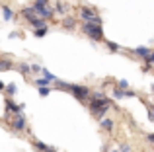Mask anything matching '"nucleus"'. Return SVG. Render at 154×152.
<instances>
[{
	"instance_id": "1",
	"label": "nucleus",
	"mask_w": 154,
	"mask_h": 152,
	"mask_svg": "<svg viewBox=\"0 0 154 152\" xmlns=\"http://www.w3.org/2000/svg\"><path fill=\"white\" fill-rule=\"evenodd\" d=\"M109 105H111V102H109L107 98H94L92 96V103H90V111L92 115H96V119H103V115L107 113Z\"/></svg>"
},
{
	"instance_id": "2",
	"label": "nucleus",
	"mask_w": 154,
	"mask_h": 152,
	"mask_svg": "<svg viewBox=\"0 0 154 152\" xmlns=\"http://www.w3.org/2000/svg\"><path fill=\"white\" fill-rule=\"evenodd\" d=\"M82 31H84V33H86L90 39H96V41H103V29H102V26H96V23L84 22V23H82Z\"/></svg>"
},
{
	"instance_id": "3",
	"label": "nucleus",
	"mask_w": 154,
	"mask_h": 152,
	"mask_svg": "<svg viewBox=\"0 0 154 152\" xmlns=\"http://www.w3.org/2000/svg\"><path fill=\"white\" fill-rule=\"evenodd\" d=\"M80 20L90 22V23H96V26H102V18L98 16L96 8H90V6H82V8H80Z\"/></svg>"
},
{
	"instance_id": "4",
	"label": "nucleus",
	"mask_w": 154,
	"mask_h": 152,
	"mask_svg": "<svg viewBox=\"0 0 154 152\" xmlns=\"http://www.w3.org/2000/svg\"><path fill=\"white\" fill-rule=\"evenodd\" d=\"M70 94L74 96L76 99H80V102H86L88 98H90V90H88V86H78V84H72V90Z\"/></svg>"
},
{
	"instance_id": "5",
	"label": "nucleus",
	"mask_w": 154,
	"mask_h": 152,
	"mask_svg": "<svg viewBox=\"0 0 154 152\" xmlns=\"http://www.w3.org/2000/svg\"><path fill=\"white\" fill-rule=\"evenodd\" d=\"M33 10L37 12V16H39V18H43V20H49V18H53V14H55L49 4H47V6H39V8L33 6Z\"/></svg>"
},
{
	"instance_id": "6",
	"label": "nucleus",
	"mask_w": 154,
	"mask_h": 152,
	"mask_svg": "<svg viewBox=\"0 0 154 152\" xmlns=\"http://www.w3.org/2000/svg\"><path fill=\"white\" fill-rule=\"evenodd\" d=\"M12 127H14V131H23L26 129V117H23L22 113H18L16 119L12 121Z\"/></svg>"
},
{
	"instance_id": "7",
	"label": "nucleus",
	"mask_w": 154,
	"mask_h": 152,
	"mask_svg": "<svg viewBox=\"0 0 154 152\" xmlns=\"http://www.w3.org/2000/svg\"><path fill=\"white\" fill-rule=\"evenodd\" d=\"M22 109H23V105H18V103H14L12 99H6V113L12 111V113L18 115V113H22Z\"/></svg>"
},
{
	"instance_id": "8",
	"label": "nucleus",
	"mask_w": 154,
	"mask_h": 152,
	"mask_svg": "<svg viewBox=\"0 0 154 152\" xmlns=\"http://www.w3.org/2000/svg\"><path fill=\"white\" fill-rule=\"evenodd\" d=\"M33 148H37V150H41V152H57V148H53V146L45 144V142H41V141H35L33 142Z\"/></svg>"
},
{
	"instance_id": "9",
	"label": "nucleus",
	"mask_w": 154,
	"mask_h": 152,
	"mask_svg": "<svg viewBox=\"0 0 154 152\" xmlns=\"http://www.w3.org/2000/svg\"><path fill=\"white\" fill-rule=\"evenodd\" d=\"M113 96H115L117 99H121V98H135L133 92H127V90L123 92V88H115V90H113Z\"/></svg>"
},
{
	"instance_id": "10",
	"label": "nucleus",
	"mask_w": 154,
	"mask_h": 152,
	"mask_svg": "<svg viewBox=\"0 0 154 152\" xmlns=\"http://www.w3.org/2000/svg\"><path fill=\"white\" fill-rule=\"evenodd\" d=\"M135 55H139V57L144 59V61H148V57H150V49H148V47H137Z\"/></svg>"
},
{
	"instance_id": "11",
	"label": "nucleus",
	"mask_w": 154,
	"mask_h": 152,
	"mask_svg": "<svg viewBox=\"0 0 154 152\" xmlns=\"http://www.w3.org/2000/svg\"><path fill=\"white\" fill-rule=\"evenodd\" d=\"M29 26H31V27H33V29H37V27H45V26H47V23H45V20H43V18H39V16H37V18H35V20H33V22H31V23H29Z\"/></svg>"
},
{
	"instance_id": "12",
	"label": "nucleus",
	"mask_w": 154,
	"mask_h": 152,
	"mask_svg": "<svg viewBox=\"0 0 154 152\" xmlns=\"http://www.w3.org/2000/svg\"><path fill=\"white\" fill-rule=\"evenodd\" d=\"M12 68V61L8 59H0V70H10Z\"/></svg>"
},
{
	"instance_id": "13",
	"label": "nucleus",
	"mask_w": 154,
	"mask_h": 152,
	"mask_svg": "<svg viewBox=\"0 0 154 152\" xmlns=\"http://www.w3.org/2000/svg\"><path fill=\"white\" fill-rule=\"evenodd\" d=\"M63 26L66 27V29H74L76 23H74V20H72V18H64V20H63Z\"/></svg>"
},
{
	"instance_id": "14",
	"label": "nucleus",
	"mask_w": 154,
	"mask_h": 152,
	"mask_svg": "<svg viewBox=\"0 0 154 152\" xmlns=\"http://www.w3.org/2000/svg\"><path fill=\"white\" fill-rule=\"evenodd\" d=\"M18 70H20V74H23V76H26L27 72H31V66H29V65H26V62H22V65L18 66Z\"/></svg>"
},
{
	"instance_id": "15",
	"label": "nucleus",
	"mask_w": 154,
	"mask_h": 152,
	"mask_svg": "<svg viewBox=\"0 0 154 152\" xmlns=\"http://www.w3.org/2000/svg\"><path fill=\"white\" fill-rule=\"evenodd\" d=\"M2 16H4V20H6V22H10V20H12V10L8 6H2Z\"/></svg>"
},
{
	"instance_id": "16",
	"label": "nucleus",
	"mask_w": 154,
	"mask_h": 152,
	"mask_svg": "<svg viewBox=\"0 0 154 152\" xmlns=\"http://www.w3.org/2000/svg\"><path fill=\"white\" fill-rule=\"evenodd\" d=\"M102 129L111 131L113 129V121H111V119H102Z\"/></svg>"
},
{
	"instance_id": "17",
	"label": "nucleus",
	"mask_w": 154,
	"mask_h": 152,
	"mask_svg": "<svg viewBox=\"0 0 154 152\" xmlns=\"http://www.w3.org/2000/svg\"><path fill=\"white\" fill-rule=\"evenodd\" d=\"M35 37H43V35H47V26L45 27H37V29H33Z\"/></svg>"
},
{
	"instance_id": "18",
	"label": "nucleus",
	"mask_w": 154,
	"mask_h": 152,
	"mask_svg": "<svg viewBox=\"0 0 154 152\" xmlns=\"http://www.w3.org/2000/svg\"><path fill=\"white\" fill-rule=\"evenodd\" d=\"M49 94H51V88L49 86H39V96L45 98V96H49Z\"/></svg>"
},
{
	"instance_id": "19",
	"label": "nucleus",
	"mask_w": 154,
	"mask_h": 152,
	"mask_svg": "<svg viewBox=\"0 0 154 152\" xmlns=\"http://www.w3.org/2000/svg\"><path fill=\"white\" fill-rule=\"evenodd\" d=\"M66 10H68V6H66V4H63V2H57V12H59V14H64Z\"/></svg>"
},
{
	"instance_id": "20",
	"label": "nucleus",
	"mask_w": 154,
	"mask_h": 152,
	"mask_svg": "<svg viewBox=\"0 0 154 152\" xmlns=\"http://www.w3.org/2000/svg\"><path fill=\"white\" fill-rule=\"evenodd\" d=\"M16 90H18V88H16V84H8V86H6V94L8 96H14Z\"/></svg>"
},
{
	"instance_id": "21",
	"label": "nucleus",
	"mask_w": 154,
	"mask_h": 152,
	"mask_svg": "<svg viewBox=\"0 0 154 152\" xmlns=\"http://www.w3.org/2000/svg\"><path fill=\"white\" fill-rule=\"evenodd\" d=\"M43 76H45L47 80H51V82H55V80H57V76L53 74V72H49V70H45V68H43Z\"/></svg>"
},
{
	"instance_id": "22",
	"label": "nucleus",
	"mask_w": 154,
	"mask_h": 152,
	"mask_svg": "<svg viewBox=\"0 0 154 152\" xmlns=\"http://www.w3.org/2000/svg\"><path fill=\"white\" fill-rule=\"evenodd\" d=\"M49 82H51V80L41 78V80H35V86H49Z\"/></svg>"
},
{
	"instance_id": "23",
	"label": "nucleus",
	"mask_w": 154,
	"mask_h": 152,
	"mask_svg": "<svg viewBox=\"0 0 154 152\" xmlns=\"http://www.w3.org/2000/svg\"><path fill=\"white\" fill-rule=\"evenodd\" d=\"M47 4H49V0H35L33 6H35V8H39V6H47Z\"/></svg>"
},
{
	"instance_id": "24",
	"label": "nucleus",
	"mask_w": 154,
	"mask_h": 152,
	"mask_svg": "<svg viewBox=\"0 0 154 152\" xmlns=\"http://www.w3.org/2000/svg\"><path fill=\"white\" fill-rule=\"evenodd\" d=\"M107 49H109V51H117V49H119V45H117V43L107 41Z\"/></svg>"
},
{
	"instance_id": "25",
	"label": "nucleus",
	"mask_w": 154,
	"mask_h": 152,
	"mask_svg": "<svg viewBox=\"0 0 154 152\" xmlns=\"http://www.w3.org/2000/svg\"><path fill=\"white\" fill-rule=\"evenodd\" d=\"M148 117L154 121V105H148Z\"/></svg>"
},
{
	"instance_id": "26",
	"label": "nucleus",
	"mask_w": 154,
	"mask_h": 152,
	"mask_svg": "<svg viewBox=\"0 0 154 152\" xmlns=\"http://www.w3.org/2000/svg\"><path fill=\"white\" fill-rule=\"evenodd\" d=\"M41 66H39V65H31V72H41Z\"/></svg>"
},
{
	"instance_id": "27",
	"label": "nucleus",
	"mask_w": 154,
	"mask_h": 152,
	"mask_svg": "<svg viewBox=\"0 0 154 152\" xmlns=\"http://www.w3.org/2000/svg\"><path fill=\"white\" fill-rule=\"evenodd\" d=\"M127 86H129V82H127V80H119V88H123V90H127Z\"/></svg>"
},
{
	"instance_id": "28",
	"label": "nucleus",
	"mask_w": 154,
	"mask_h": 152,
	"mask_svg": "<svg viewBox=\"0 0 154 152\" xmlns=\"http://www.w3.org/2000/svg\"><path fill=\"white\" fill-rule=\"evenodd\" d=\"M148 65H154V51H150V57H148Z\"/></svg>"
},
{
	"instance_id": "29",
	"label": "nucleus",
	"mask_w": 154,
	"mask_h": 152,
	"mask_svg": "<svg viewBox=\"0 0 154 152\" xmlns=\"http://www.w3.org/2000/svg\"><path fill=\"white\" fill-rule=\"evenodd\" d=\"M121 152H131V146H129V144H123V146H121Z\"/></svg>"
},
{
	"instance_id": "30",
	"label": "nucleus",
	"mask_w": 154,
	"mask_h": 152,
	"mask_svg": "<svg viewBox=\"0 0 154 152\" xmlns=\"http://www.w3.org/2000/svg\"><path fill=\"white\" fill-rule=\"evenodd\" d=\"M146 138H148V141H150V142H154V133H150V135H148Z\"/></svg>"
},
{
	"instance_id": "31",
	"label": "nucleus",
	"mask_w": 154,
	"mask_h": 152,
	"mask_svg": "<svg viewBox=\"0 0 154 152\" xmlns=\"http://www.w3.org/2000/svg\"><path fill=\"white\" fill-rule=\"evenodd\" d=\"M4 90H6V84H4V82H0V92H4Z\"/></svg>"
},
{
	"instance_id": "32",
	"label": "nucleus",
	"mask_w": 154,
	"mask_h": 152,
	"mask_svg": "<svg viewBox=\"0 0 154 152\" xmlns=\"http://www.w3.org/2000/svg\"><path fill=\"white\" fill-rule=\"evenodd\" d=\"M150 92H152V94H154V84H152V88H150Z\"/></svg>"
},
{
	"instance_id": "33",
	"label": "nucleus",
	"mask_w": 154,
	"mask_h": 152,
	"mask_svg": "<svg viewBox=\"0 0 154 152\" xmlns=\"http://www.w3.org/2000/svg\"><path fill=\"white\" fill-rule=\"evenodd\" d=\"M113 152H117V150H113ZM119 152H121V150H119Z\"/></svg>"
}]
</instances>
